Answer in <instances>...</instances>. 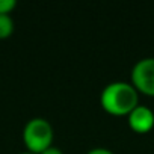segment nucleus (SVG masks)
I'll use <instances>...</instances> for the list:
<instances>
[{
    "label": "nucleus",
    "mask_w": 154,
    "mask_h": 154,
    "mask_svg": "<svg viewBox=\"0 0 154 154\" xmlns=\"http://www.w3.org/2000/svg\"><path fill=\"white\" fill-rule=\"evenodd\" d=\"M100 104L107 113L128 115L139 104V91L130 82H110L100 94Z\"/></svg>",
    "instance_id": "f257e3e1"
},
{
    "label": "nucleus",
    "mask_w": 154,
    "mask_h": 154,
    "mask_svg": "<svg viewBox=\"0 0 154 154\" xmlns=\"http://www.w3.org/2000/svg\"><path fill=\"white\" fill-rule=\"evenodd\" d=\"M53 125L48 119L42 116L30 118L23 128V142L27 148V151L33 154H39L48 146L53 145Z\"/></svg>",
    "instance_id": "f03ea898"
},
{
    "label": "nucleus",
    "mask_w": 154,
    "mask_h": 154,
    "mask_svg": "<svg viewBox=\"0 0 154 154\" xmlns=\"http://www.w3.org/2000/svg\"><path fill=\"white\" fill-rule=\"evenodd\" d=\"M133 86L146 95H154V56L136 60L131 68Z\"/></svg>",
    "instance_id": "7ed1b4c3"
},
{
    "label": "nucleus",
    "mask_w": 154,
    "mask_h": 154,
    "mask_svg": "<svg viewBox=\"0 0 154 154\" xmlns=\"http://www.w3.org/2000/svg\"><path fill=\"white\" fill-rule=\"evenodd\" d=\"M127 121L130 128L136 133H146L154 127V112L148 106L139 103L127 115Z\"/></svg>",
    "instance_id": "20e7f679"
},
{
    "label": "nucleus",
    "mask_w": 154,
    "mask_h": 154,
    "mask_svg": "<svg viewBox=\"0 0 154 154\" xmlns=\"http://www.w3.org/2000/svg\"><path fill=\"white\" fill-rule=\"evenodd\" d=\"M15 24L11 14H0V39H6L14 33Z\"/></svg>",
    "instance_id": "39448f33"
},
{
    "label": "nucleus",
    "mask_w": 154,
    "mask_h": 154,
    "mask_svg": "<svg viewBox=\"0 0 154 154\" xmlns=\"http://www.w3.org/2000/svg\"><path fill=\"white\" fill-rule=\"evenodd\" d=\"M15 6V0H0V14H11Z\"/></svg>",
    "instance_id": "423d86ee"
},
{
    "label": "nucleus",
    "mask_w": 154,
    "mask_h": 154,
    "mask_svg": "<svg viewBox=\"0 0 154 154\" xmlns=\"http://www.w3.org/2000/svg\"><path fill=\"white\" fill-rule=\"evenodd\" d=\"M86 154H115V152L112 149H109V148H104V146H94Z\"/></svg>",
    "instance_id": "0eeeda50"
},
{
    "label": "nucleus",
    "mask_w": 154,
    "mask_h": 154,
    "mask_svg": "<svg viewBox=\"0 0 154 154\" xmlns=\"http://www.w3.org/2000/svg\"><path fill=\"white\" fill-rule=\"evenodd\" d=\"M39 154H63V152H62V149H60L59 146L51 145V146H48L47 149H44V151H42V152H39Z\"/></svg>",
    "instance_id": "6e6552de"
},
{
    "label": "nucleus",
    "mask_w": 154,
    "mask_h": 154,
    "mask_svg": "<svg viewBox=\"0 0 154 154\" xmlns=\"http://www.w3.org/2000/svg\"><path fill=\"white\" fill-rule=\"evenodd\" d=\"M20 154H33V152H30V151H24V152H20Z\"/></svg>",
    "instance_id": "1a4fd4ad"
}]
</instances>
